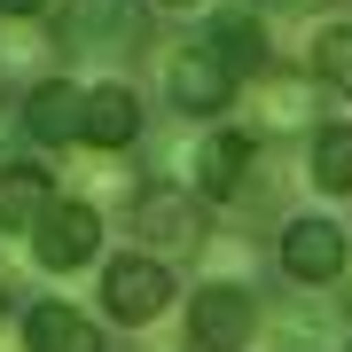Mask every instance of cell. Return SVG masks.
Masks as SVG:
<instances>
[{"label": "cell", "mask_w": 352, "mask_h": 352, "mask_svg": "<svg viewBox=\"0 0 352 352\" xmlns=\"http://www.w3.org/2000/svg\"><path fill=\"white\" fill-rule=\"evenodd\" d=\"M164 94H173L180 118H219L227 102H235V63L212 47V32H204V39H180V47L164 55Z\"/></svg>", "instance_id": "cell-1"}, {"label": "cell", "mask_w": 352, "mask_h": 352, "mask_svg": "<svg viewBox=\"0 0 352 352\" xmlns=\"http://www.w3.org/2000/svg\"><path fill=\"white\" fill-rule=\"evenodd\" d=\"M251 329H258V298L243 282H204L188 298V344L196 352H251Z\"/></svg>", "instance_id": "cell-2"}, {"label": "cell", "mask_w": 352, "mask_h": 352, "mask_svg": "<svg viewBox=\"0 0 352 352\" xmlns=\"http://www.w3.org/2000/svg\"><path fill=\"white\" fill-rule=\"evenodd\" d=\"M344 266H352V251H344V219L305 212V219L282 227V274L298 282V289H329Z\"/></svg>", "instance_id": "cell-3"}, {"label": "cell", "mask_w": 352, "mask_h": 352, "mask_svg": "<svg viewBox=\"0 0 352 352\" xmlns=\"http://www.w3.org/2000/svg\"><path fill=\"white\" fill-rule=\"evenodd\" d=\"M126 219H133V235L149 243V251H196V243H204V212L188 204V188H173V180L133 188Z\"/></svg>", "instance_id": "cell-4"}, {"label": "cell", "mask_w": 352, "mask_h": 352, "mask_svg": "<svg viewBox=\"0 0 352 352\" xmlns=\"http://www.w3.org/2000/svg\"><path fill=\"white\" fill-rule=\"evenodd\" d=\"M251 164H258V133L219 126V133H204V141H196L188 173H196V188L212 196V204H235L243 188H251Z\"/></svg>", "instance_id": "cell-5"}, {"label": "cell", "mask_w": 352, "mask_h": 352, "mask_svg": "<svg viewBox=\"0 0 352 352\" xmlns=\"http://www.w3.org/2000/svg\"><path fill=\"white\" fill-rule=\"evenodd\" d=\"M102 251V212H94V204H55V212L47 219H39V235H32V258L39 266H47V274H71V266H87Z\"/></svg>", "instance_id": "cell-6"}, {"label": "cell", "mask_w": 352, "mask_h": 352, "mask_svg": "<svg viewBox=\"0 0 352 352\" xmlns=\"http://www.w3.org/2000/svg\"><path fill=\"white\" fill-rule=\"evenodd\" d=\"M102 305H110V321L141 329V321H157L164 305H173V274H164L157 258H118L110 274H102Z\"/></svg>", "instance_id": "cell-7"}, {"label": "cell", "mask_w": 352, "mask_h": 352, "mask_svg": "<svg viewBox=\"0 0 352 352\" xmlns=\"http://www.w3.org/2000/svg\"><path fill=\"white\" fill-rule=\"evenodd\" d=\"M24 133L47 141V149L87 141V87H78V78H39L24 94Z\"/></svg>", "instance_id": "cell-8"}, {"label": "cell", "mask_w": 352, "mask_h": 352, "mask_svg": "<svg viewBox=\"0 0 352 352\" xmlns=\"http://www.w3.org/2000/svg\"><path fill=\"white\" fill-rule=\"evenodd\" d=\"M55 39H71V47H133L141 39V0H63Z\"/></svg>", "instance_id": "cell-9"}, {"label": "cell", "mask_w": 352, "mask_h": 352, "mask_svg": "<svg viewBox=\"0 0 352 352\" xmlns=\"http://www.w3.org/2000/svg\"><path fill=\"white\" fill-rule=\"evenodd\" d=\"M141 141V94L126 87V78H102V87H87V149L118 157Z\"/></svg>", "instance_id": "cell-10"}, {"label": "cell", "mask_w": 352, "mask_h": 352, "mask_svg": "<svg viewBox=\"0 0 352 352\" xmlns=\"http://www.w3.org/2000/svg\"><path fill=\"white\" fill-rule=\"evenodd\" d=\"M47 212H55L47 164H0V235H39Z\"/></svg>", "instance_id": "cell-11"}, {"label": "cell", "mask_w": 352, "mask_h": 352, "mask_svg": "<svg viewBox=\"0 0 352 352\" xmlns=\"http://www.w3.org/2000/svg\"><path fill=\"white\" fill-rule=\"evenodd\" d=\"M24 344H32V352H102V329H94L87 314H71V305H32Z\"/></svg>", "instance_id": "cell-12"}, {"label": "cell", "mask_w": 352, "mask_h": 352, "mask_svg": "<svg viewBox=\"0 0 352 352\" xmlns=\"http://www.w3.org/2000/svg\"><path fill=\"white\" fill-rule=\"evenodd\" d=\"M212 47L235 63V78H243V71H251V78L266 71V24H258L251 8H227L219 24H212Z\"/></svg>", "instance_id": "cell-13"}, {"label": "cell", "mask_w": 352, "mask_h": 352, "mask_svg": "<svg viewBox=\"0 0 352 352\" xmlns=\"http://www.w3.org/2000/svg\"><path fill=\"white\" fill-rule=\"evenodd\" d=\"M305 173H314V188L352 196V126H321L314 149H305Z\"/></svg>", "instance_id": "cell-14"}, {"label": "cell", "mask_w": 352, "mask_h": 352, "mask_svg": "<svg viewBox=\"0 0 352 352\" xmlns=\"http://www.w3.org/2000/svg\"><path fill=\"white\" fill-rule=\"evenodd\" d=\"M305 78H266L258 87V133H305L314 126V110H305Z\"/></svg>", "instance_id": "cell-15"}, {"label": "cell", "mask_w": 352, "mask_h": 352, "mask_svg": "<svg viewBox=\"0 0 352 352\" xmlns=\"http://www.w3.org/2000/svg\"><path fill=\"white\" fill-rule=\"evenodd\" d=\"M305 55H314V78H321V87H337L352 102V24H321Z\"/></svg>", "instance_id": "cell-16"}, {"label": "cell", "mask_w": 352, "mask_h": 352, "mask_svg": "<svg viewBox=\"0 0 352 352\" xmlns=\"http://www.w3.org/2000/svg\"><path fill=\"white\" fill-rule=\"evenodd\" d=\"M47 0H0V16H39Z\"/></svg>", "instance_id": "cell-17"}, {"label": "cell", "mask_w": 352, "mask_h": 352, "mask_svg": "<svg viewBox=\"0 0 352 352\" xmlns=\"http://www.w3.org/2000/svg\"><path fill=\"white\" fill-rule=\"evenodd\" d=\"M274 8H298V16H314V8H329V0H274Z\"/></svg>", "instance_id": "cell-18"}, {"label": "cell", "mask_w": 352, "mask_h": 352, "mask_svg": "<svg viewBox=\"0 0 352 352\" xmlns=\"http://www.w3.org/2000/svg\"><path fill=\"white\" fill-rule=\"evenodd\" d=\"M157 8H196V0H157Z\"/></svg>", "instance_id": "cell-19"}, {"label": "cell", "mask_w": 352, "mask_h": 352, "mask_svg": "<svg viewBox=\"0 0 352 352\" xmlns=\"http://www.w3.org/2000/svg\"><path fill=\"white\" fill-rule=\"evenodd\" d=\"M0 314H8V289H0Z\"/></svg>", "instance_id": "cell-20"}, {"label": "cell", "mask_w": 352, "mask_h": 352, "mask_svg": "<svg viewBox=\"0 0 352 352\" xmlns=\"http://www.w3.org/2000/svg\"><path fill=\"white\" fill-rule=\"evenodd\" d=\"M344 352H352V337H344Z\"/></svg>", "instance_id": "cell-21"}, {"label": "cell", "mask_w": 352, "mask_h": 352, "mask_svg": "<svg viewBox=\"0 0 352 352\" xmlns=\"http://www.w3.org/2000/svg\"><path fill=\"white\" fill-rule=\"evenodd\" d=\"M0 164H8V157H0Z\"/></svg>", "instance_id": "cell-22"}]
</instances>
